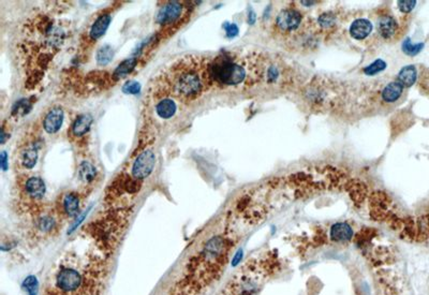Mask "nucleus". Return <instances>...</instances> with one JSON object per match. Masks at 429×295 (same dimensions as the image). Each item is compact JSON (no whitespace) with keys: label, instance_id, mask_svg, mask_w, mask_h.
<instances>
[{"label":"nucleus","instance_id":"obj_30","mask_svg":"<svg viewBox=\"0 0 429 295\" xmlns=\"http://www.w3.org/2000/svg\"><path fill=\"white\" fill-rule=\"evenodd\" d=\"M226 33L229 38H234L238 34V27L235 24H226L225 25Z\"/></svg>","mask_w":429,"mask_h":295},{"label":"nucleus","instance_id":"obj_22","mask_svg":"<svg viewBox=\"0 0 429 295\" xmlns=\"http://www.w3.org/2000/svg\"><path fill=\"white\" fill-rule=\"evenodd\" d=\"M114 57V51L112 50V47L110 46H104L102 47L97 53V63L99 65H107L108 63L111 62Z\"/></svg>","mask_w":429,"mask_h":295},{"label":"nucleus","instance_id":"obj_11","mask_svg":"<svg viewBox=\"0 0 429 295\" xmlns=\"http://www.w3.org/2000/svg\"><path fill=\"white\" fill-rule=\"evenodd\" d=\"M330 235L336 243H348L353 237V230L346 222H338L330 228Z\"/></svg>","mask_w":429,"mask_h":295},{"label":"nucleus","instance_id":"obj_5","mask_svg":"<svg viewBox=\"0 0 429 295\" xmlns=\"http://www.w3.org/2000/svg\"><path fill=\"white\" fill-rule=\"evenodd\" d=\"M82 197L78 192H65L56 204V214L59 218H74L80 213Z\"/></svg>","mask_w":429,"mask_h":295},{"label":"nucleus","instance_id":"obj_7","mask_svg":"<svg viewBox=\"0 0 429 295\" xmlns=\"http://www.w3.org/2000/svg\"><path fill=\"white\" fill-rule=\"evenodd\" d=\"M58 218L50 213H42V210L37 213L34 219V234L38 236H48L55 233L58 229Z\"/></svg>","mask_w":429,"mask_h":295},{"label":"nucleus","instance_id":"obj_12","mask_svg":"<svg viewBox=\"0 0 429 295\" xmlns=\"http://www.w3.org/2000/svg\"><path fill=\"white\" fill-rule=\"evenodd\" d=\"M112 21V17L110 14H102L100 15L98 19L96 20V22L93 24V26L90 27L89 30V39L92 41H97L99 40L102 35H103L106 30L110 26Z\"/></svg>","mask_w":429,"mask_h":295},{"label":"nucleus","instance_id":"obj_8","mask_svg":"<svg viewBox=\"0 0 429 295\" xmlns=\"http://www.w3.org/2000/svg\"><path fill=\"white\" fill-rule=\"evenodd\" d=\"M301 22V14L297 10L287 9L281 11L276 19V25L282 32H293Z\"/></svg>","mask_w":429,"mask_h":295},{"label":"nucleus","instance_id":"obj_13","mask_svg":"<svg viewBox=\"0 0 429 295\" xmlns=\"http://www.w3.org/2000/svg\"><path fill=\"white\" fill-rule=\"evenodd\" d=\"M93 117L88 115V114H83V115L78 116L74 123L72 124L71 127V134L74 137H81L85 135L87 132L90 130V127L93 125Z\"/></svg>","mask_w":429,"mask_h":295},{"label":"nucleus","instance_id":"obj_26","mask_svg":"<svg viewBox=\"0 0 429 295\" xmlns=\"http://www.w3.org/2000/svg\"><path fill=\"white\" fill-rule=\"evenodd\" d=\"M423 46H424V45H423L422 43H420V44H412V43H411L410 39H407L406 41L403 42V44H402V51L406 53L407 55H409V56H414V55H416V54H419L422 51Z\"/></svg>","mask_w":429,"mask_h":295},{"label":"nucleus","instance_id":"obj_4","mask_svg":"<svg viewBox=\"0 0 429 295\" xmlns=\"http://www.w3.org/2000/svg\"><path fill=\"white\" fill-rule=\"evenodd\" d=\"M46 187L43 180L38 176H29L23 180L20 185V196L23 203H27L30 208L37 206L43 200Z\"/></svg>","mask_w":429,"mask_h":295},{"label":"nucleus","instance_id":"obj_16","mask_svg":"<svg viewBox=\"0 0 429 295\" xmlns=\"http://www.w3.org/2000/svg\"><path fill=\"white\" fill-rule=\"evenodd\" d=\"M177 105L175 103V101L170 98L161 99L156 105V113L157 115L163 119L172 118L175 113H176Z\"/></svg>","mask_w":429,"mask_h":295},{"label":"nucleus","instance_id":"obj_23","mask_svg":"<svg viewBox=\"0 0 429 295\" xmlns=\"http://www.w3.org/2000/svg\"><path fill=\"white\" fill-rule=\"evenodd\" d=\"M319 25L321 26V28L328 29L330 28L331 26L335 25L336 23V16L334 13H331V12H324L321 15L319 16L318 19Z\"/></svg>","mask_w":429,"mask_h":295},{"label":"nucleus","instance_id":"obj_25","mask_svg":"<svg viewBox=\"0 0 429 295\" xmlns=\"http://www.w3.org/2000/svg\"><path fill=\"white\" fill-rule=\"evenodd\" d=\"M24 290H25L27 295H37L38 293V281L35 277L30 276L24 281Z\"/></svg>","mask_w":429,"mask_h":295},{"label":"nucleus","instance_id":"obj_15","mask_svg":"<svg viewBox=\"0 0 429 295\" xmlns=\"http://www.w3.org/2000/svg\"><path fill=\"white\" fill-rule=\"evenodd\" d=\"M398 29V24L394 17L390 15L382 16L378 21V32L384 39H390L395 34Z\"/></svg>","mask_w":429,"mask_h":295},{"label":"nucleus","instance_id":"obj_18","mask_svg":"<svg viewBox=\"0 0 429 295\" xmlns=\"http://www.w3.org/2000/svg\"><path fill=\"white\" fill-rule=\"evenodd\" d=\"M77 176L78 179L81 180L84 184H93L94 180L97 177V170L93 164H90L88 161H84L78 166L77 170Z\"/></svg>","mask_w":429,"mask_h":295},{"label":"nucleus","instance_id":"obj_32","mask_svg":"<svg viewBox=\"0 0 429 295\" xmlns=\"http://www.w3.org/2000/svg\"><path fill=\"white\" fill-rule=\"evenodd\" d=\"M248 21H249V24H253V23L256 22V13H255V12H252V11L249 12Z\"/></svg>","mask_w":429,"mask_h":295},{"label":"nucleus","instance_id":"obj_2","mask_svg":"<svg viewBox=\"0 0 429 295\" xmlns=\"http://www.w3.org/2000/svg\"><path fill=\"white\" fill-rule=\"evenodd\" d=\"M210 59L187 55L174 63L165 73V85L175 98L190 102L213 86L209 75Z\"/></svg>","mask_w":429,"mask_h":295},{"label":"nucleus","instance_id":"obj_20","mask_svg":"<svg viewBox=\"0 0 429 295\" xmlns=\"http://www.w3.org/2000/svg\"><path fill=\"white\" fill-rule=\"evenodd\" d=\"M416 81V69L414 66H407L400 70L398 74V82L404 87L412 86Z\"/></svg>","mask_w":429,"mask_h":295},{"label":"nucleus","instance_id":"obj_9","mask_svg":"<svg viewBox=\"0 0 429 295\" xmlns=\"http://www.w3.org/2000/svg\"><path fill=\"white\" fill-rule=\"evenodd\" d=\"M183 14V4L173 1L168 2L167 4L163 5L161 10L157 14V22L159 24H172L179 20V17Z\"/></svg>","mask_w":429,"mask_h":295},{"label":"nucleus","instance_id":"obj_6","mask_svg":"<svg viewBox=\"0 0 429 295\" xmlns=\"http://www.w3.org/2000/svg\"><path fill=\"white\" fill-rule=\"evenodd\" d=\"M156 164V155L150 149H146L142 152L135 158L133 164L131 166V175L135 179L141 180L148 177Z\"/></svg>","mask_w":429,"mask_h":295},{"label":"nucleus","instance_id":"obj_10","mask_svg":"<svg viewBox=\"0 0 429 295\" xmlns=\"http://www.w3.org/2000/svg\"><path fill=\"white\" fill-rule=\"evenodd\" d=\"M64 123V111L60 106H54L46 113L43 120V127L47 133L53 134L62 128Z\"/></svg>","mask_w":429,"mask_h":295},{"label":"nucleus","instance_id":"obj_3","mask_svg":"<svg viewBox=\"0 0 429 295\" xmlns=\"http://www.w3.org/2000/svg\"><path fill=\"white\" fill-rule=\"evenodd\" d=\"M264 74V62L258 54L225 53L209 63V75L213 86L253 85L260 82Z\"/></svg>","mask_w":429,"mask_h":295},{"label":"nucleus","instance_id":"obj_28","mask_svg":"<svg viewBox=\"0 0 429 295\" xmlns=\"http://www.w3.org/2000/svg\"><path fill=\"white\" fill-rule=\"evenodd\" d=\"M415 4L416 1H414V0H400V1L397 2L398 8H399V10L403 12V13H409V12L412 11L415 7Z\"/></svg>","mask_w":429,"mask_h":295},{"label":"nucleus","instance_id":"obj_24","mask_svg":"<svg viewBox=\"0 0 429 295\" xmlns=\"http://www.w3.org/2000/svg\"><path fill=\"white\" fill-rule=\"evenodd\" d=\"M386 68V64L385 62L381 59H378L376 62H373L371 65L367 66L366 68H364V73L367 75H374L379 73V72H382L383 70H385Z\"/></svg>","mask_w":429,"mask_h":295},{"label":"nucleus","instance_id":"obj_17","mask_svg":"<svg viewBox=\"0 0 429 295\" xmlns=\"http://www.w3.org/2000/svg\"><path fill=\"white\" fill-rule=\"evenodd\" d=\"M20 162L23 167L33 168L38 162V149L34 145H28L20 155Z\"/></svg>","mask_w":429,"mask_h":295},{"label":"nucleus","instance_id":"obj_29","mask_svg":"<svg viewBox=\"0 0 429 295\" xmlns=\"http://www.w3.org/2000/svg\"><path fill=\"white\" fill-rule=\"evenodd\" d=\"M30 108V103L28 100H21L19 103H16V105L13 107V114L14 115H17V114H25L29 111Z\"/></svg>","mask_w":429,"mask_h":295},{"label":"nucleus","instance_id":"obj_27","mask_svg":"<svg viewBox=\"0 0 429 295\" xmlns=\"http://www.w3.org/2000/svg\"><path fill=\"white\" fill-rule=\"evenodd\" d=\"M140 90H141L140 83H137L135 81L127 82L123 87V92L125 94H129V95H136L140 93Z\"/></svg>","mask_w":429,"mask_h":295},{"label":"nucleus","instance_id":"obj_21","mask_svg":"<svg viewBox=\"0 0 429 295\" xmlns=\"http://www.w3.org/2000/svg\"><path fill=\"white\" fill-rule=\"evenodd\" d=\"M137 60L135 58H131L126 60L122 65H119L118 67L116 68V70L114 71V76L116 77V79H120V77H124L125 75L129 74L130 72L135 68Z\"/></svg>","mask_w":429,"mask_h":295},{"label":"nucleus","instance_id":"obj_14","mask_svg":"<svg viewBox=\"0 0 429 295\" xmlns=\"http://www.w3.org/2000/svg\"><path fill=\"white\" fill-rule=\"evenodd\" d=\"M372 30V24L365 19L356 20L350 27V33L356 40H363L369 35Z\"/></svg>","mask_w":429,"mask_h":295},{"label":"nucleus","instance_id":"obj_19","mask_svg":"<svg viewBox=\"0 0 429 295\" xmlns=\"http://www.w3.org/2000/svg\"><path fill=\"white\" fill-rule=\"evenodd\" d=\"M402 92L403 86L399 82H392L382 90V99L386 102H395L400 98Z\"/></svg>","mask_w":429,"mask_h":295},{"label":"nucleus","instance_id":"obj_31","mask_svg":"<svg viewBox=\"0 0 429 295\" xmlns=\"http://www.w3.org/2000/svg\"><path fill=\"white\" fill-rule=\"evenodd\" d=\"M0 160H1V166L3 170L8 167V155L5 152H2L1 155H0Z\"/></svg>","mask_w":429,"mask_h":295},{"label":"nucleus","instance_id":"obj_1","mask_svg":"<svg viewBox=\"0 0 429 295\" xmlns=\"http://www.w3.org/2000/svg\"><path fill=\"white\" fill-rule=\"evenodd\" d=\"M106 265L102 258L85 263L62 262L55 270L44 295H99L105 277Z\"/></svg>","mask_w":429,"mask_h":295}]
</instances>
